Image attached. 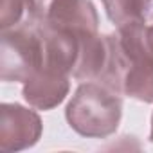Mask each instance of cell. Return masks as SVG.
Masks as SVG:
<instances>
[{
    "mask_svg": "<svg viewBox=\"0 0 153 153\" xmlns=\"http://www.w3.org/2000/svg\"><path fill=\"white\" fill-rule=\"evenodd\" d=\"M68 126L83 137L106 139L119 128L123 117L121 94L97 81H85L67 105Z\"/></svg>",
    "mask_w": 153,
    "mask_h": 153,
    "instance_id": "obj_1",
    "label": "cell"
},
{
    "mask_svg": "<svg viewBox=\"0 0 153 153\" xmlns=\"http://www.w3.org/2000/svg\"><path fill=\"white\" fill-rule=\"evenodd\" d=\"M123 56V96L140 103H153V51L146 40V20L117 27Z\"/></svg>",
    "mask_w": 153,
    "mask_h": 153,
    "instance_id": "obj_2",
    "label": "cell"
},
{
    "mask_svg": "<svg viewBox=\"0 0 153 153\" xmlns=\"http://www.w3.org/2000/svg\"><path fill=\"white\" fill-rule=\"evenodd\" d=\"M43 63V45L36 22L2 31L0 78L6 83H25Z\"/></svg>",
    "mask_w": 153,
    "mask_h": 153,
    "instance_id": "obj_3",
    "label": "cell"
},
{
    "mask_svg": "<svg viewBox=\"0 0 153 153\" xmlns=\"http://www.w3.org/2000/svg\"><path fill=\"white\" fill-rule=\"evenodd\" d=\"M34 110L18 103H4L0 106V151H22L38 142L43 124Z\"/></svg>",
    "mask_w": 153,
    "mask_h": 153,
    "instance_id": "obj_4",
    "label": "cell"
},
{
    "mask_svg": "<svg viewBox=\"0 0 153 153\" xmlns=\"http://www.w3.org/2000/svg\"><path fill=\"white\" fill-rule=\"evenodd\" d=\"M42 20L67 29L76 36L99 33L97 11L90 0H54Z\"/></svg>",
    "mask_w": 153,
    "mask_h": 153,
    "instance_id": "obj_5",
    "label": "cell"
},
{
    "mask_svg": "<svg viewBox=\"0 0 153 153\" xmlns=\"http://www.w3.org/2000/svg\"><path fill=\"white\" fill-rule=\"evenodd\" d=\"M70 90V76L40 68L24 83L22 94L29 106L36 110H52L65 101Z\"/></svg>",
    "mask_w": 153,
    "mask_h": 153,
    "instance_id": "obj_6",
    "label": "cell"
},
{
    "mask_svg": "<svg viewBox=\"0 0 153 153\" xmlns=\"http://www.w3.org/2000/svg\"><path fill=\"white\" fill-rule=\"evenodd\" d=\"M40 20L34 0H0V29L7 31Z\"/></svg>",
    "mask_w": 153,
    "mask_h": 153,
    "instance_id": "obj_7",
    "label": "cell"
},
{
    "mask_svg": "<svg viewBox=\"0 0 153 153\" xmlns=\"http://www.w3.org/2000/svg\"><path fill=\"white\" fill-rule=\"evenodd\" d=\"M106 16L115 27L126 25L130 22L146 20V13L153 0H101Z\"/></svg>",
    "mask_w": 153,
    "mask_h": 153,
    "instance_id": "obj_8",
    "label": "cell"
},
{
    "mask_svg": "<svg viewBox=\"0 0 153 153\" xmlns=\"http://www.w3.org/2000/svg\"><path fill=\"white\" fill-rule=\"evenodd\" d=\"M36 2V7H38V15H40V20L43 18V15H45V11H47V7L54 2V0H34Z\"/></svg>",
    "mask_w": 153,
    "mask_h": 153,
    "instance_id": "obj_9",
    "label": "cell"
},
{
    "mask_svg": "<svg viewBox=\"0 0 153 153\" xmlns=\"http://www.w3.org/2000/svg\"><path fill=\"white\" fill-rule=\"evenodd\" d=\"M146 40H148L149 49L153 51V24L151 25H146Z\"/></svg>",
    "mask_w": 153,
    "mask_h": 153,
    "instance_id": "obj_10",
    "label": "cell"
},
{
    "mask_svg": "<svg viewBox=\"0 0 153 153\" xmlns=\"http://www.w3.org/2000/svg\"><path fill=\"white\" fill-rule=\"evenodd\" d=\"M149 140L153 142V114H151V130H149Z\"/></svg>",
    "mask_w": 153,
    "mask_h": 153,
    "instance_id": "obj_11",
    "label": "cell"
}]
</instances>
